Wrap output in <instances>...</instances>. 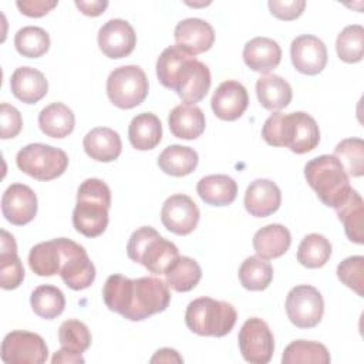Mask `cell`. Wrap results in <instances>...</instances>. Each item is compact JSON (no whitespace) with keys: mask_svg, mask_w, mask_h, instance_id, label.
<instances>
[{"mask_svg":"<svg viewBox=\"0 0 364 364\" xmlns=\"http://www.w3.org/2000/svg\"><path fill=\"white\" fill-rule=\"evenodd\" d=\"M199 209L193 199L183 193L171 195L162 205V225L172 233L185 236L195 230L199 222Z\"/></svg>","mask_w":364,"mask_h":364,"instance_id":"cell-14","label":"cell"},{"mask_svg":"<svg viewBox=\"0 0 364 364\" xmlns=\"http://www.w3.org/2000/svg\"><path fill=\"white\" fill-rule=\"evenodd\" d=\"M0 124H1V139H10L17 136L23 128V118L20 111L7 102H1Z\"/></svg>","mask_w":364,"mask_h":364,"instance_id":"cell-44","label":"cell"},{"mask_svg":"<svg viewBox=\"0 0 364 364\" xmlns=\"http://www.w3.org/2000/svg\"><path fill=\"white\" fill-rule=\"evenodd\" d=\"M131 145L138 151L154 149L162 139V124L152 112H142L132 118L128 127Z\"/></svg>","mask_w":364,"mask_h":364,"instance_id":"cell-28","label":"cell"},{"mask_svg":"<svg viewBox=\"0 0 364 364\" xmlns=\"http://www.w3.org/2000/svg\"><path fill=\"white\" fill-rule=\"evenodd\" d=\"M14 47L18 54L27 58H38L50 48L48 33L36 26H26L14 36Z\"/></svg>","mask_w":364,"mask_h":364,"instance_id":"cell-39","label":"cell"},{"mask_svg":"<svg viewBox=\"0 0 364 364\" xmlns=\"http://www.w3.org/2000/svg\"><path fill=\"white\" fill-rule=\"evenodd\" d=\"M336 50L344 63H358L364 54V28L360 24L344 27L336 41Z\"/></svg>","mask_w":364,"mask_h":364,"instance_id":"cell-41","label":"cell"},{"mask_svg":"<svg viewBox=\"0 0 364 364\" xmlns=\"http://www.w3.org/2000/svg\"><path fill=\"white\" fill-rule=\"evenodd\" d=\"M291 245L289 229L279 223L266 225L253 236V247L260 259L269 260L283 256Z\"/></svg>","mask_w":364,"mask_h":364,"instance_id":"cell-25","label":"cell"},{"mask_svg":"<svg viewBox=\"0 0 364 364\" xmlns=\"http://www.w3.org/2000/svg\"><path fill=\"white\" fill-rule=\"evenodd\" d=\"M239 280L246 290L262 291L273 280V267L259 256H249L239 267Z\"/></svg>","mask_w":364,"mask_h":364,"instance_id":"cell-36","label":"cell"},{"mask_svg":"<svg viewBox=\"0 0 364 364\" xmlns=\"http://www.w3.org/2000/svg\"><path fill=\"white\" fill-rule=\"evenodd\" d=\"M82 146L85 154L98 162H112L122 151L119 134L108 127H97L87 132Z\"/></svg>","mask_w":364,"mask_h":364,"instance_id":"cell-22","label":"cell"},{"mask_svg":"<svg viewBox=\"0 0 364 364\" xmlns=\"http://www.w3.org/2000/svg\"><path fill=\"white\" fill-rule=\"evenodd\" d=\"M169 129L173 136L181 139H196L206 127L203 111L196 105H176L168 115Z\"/></svg>","mask_w":364,"mask_h":364,"instance_id":"cell-24","label":"cell"},{"mask_svg":"<svg viewBox=\"0 0 364 364\" xmlns=\"http://www.w3.org/2000/svg\"><path fill=\"white\" fill-rule=\"evenodd\" d=\"M286 313L289 320L299 328L316 327L324 313L321 293L310 284L293 287L286 297Z\"/></svg>","mask_w":364,"mask_h":364,"instance_id":"cell-11","label":"cell"},{"mask_svg":"<svg viewBox=\"0 0 364 364\" xmlns=\"http://www.w3.org/2000/svg\"><path fill=\"white\" fill-rule=\"evenodd\" d=\"M58 341L61 347L82 354L91 346V333L85 323L70 318L61 323L58 328Z\"/></svg>","mask_w":364,"mask_h":364,"instance_id":"cell-42","label":"cell"},{"mask_svg":"<svg viewBox=\"0 0 364 364\" xmlns=\"http://www.w3.org/2000/svg\"><path fill=\"white\" fill-rule=\"evenodd\" d=\"M105 306L127 320L141 321L166 310L171 301L169 286L158 277L128 279L111 274L102 287Z\"/></svg>","mask_w":364,"mask_h":364,"instance_id":"cell-1","label":"cell"},{"mask_svg":"<svg viewBox=\"0 0 364 364\" xmlns=\"http://www.w3.org/2000/svg\"><path fill=\"white\" fill-rule=\"evenodd\" d=\"M58 1H46V0H18L16 6L20 13L28 17H43L54 7H57Z\"/></svg>","mask_w":364,"mask_h":364,"instance_id":"cell-46","label":"cell"},{"mask_svg":"<svg viewBox=\"0 0 364 364\" xmlns=\"http://www.w3.org/2000/svg\"><path fill=\"white\" fill-rule=\"evenodd\" d=\"M242 357L252 364H266L274 351V337L267 323L259 317L247 318L237 336Z\"/></svg>","mask_w":364,"mask_h":364,"instance_id":"cell-12","label":"cell"},{"mask_svg":"<svg viewBox=\"0 0 364 364\" xmlns=\"http://www.w3.org/2000/svg\"><path fill=\"white\" fill-rule=\"evenodd\" d=\"M262 136L272 146H286L294 154L313 151L320 142L316 119L307 112H274L263 124Z\"/></svg>","mask_w":364,"mask_h":364,"instance_id":"cell-3","label":"cell"},{"mask_svg":"<svg viewBox=\"0 0 364 364\" xmlns=\"http://www.w3.org/2000/svg\"><path fill=\"white\" fill-rule=\"evenodd\" d=\"M330 353L327 347L317 341L296 340L290 343L282 355L283 364H299V363H314V364H328Z\"/></svg>","mask_w":364,"mask_h":364,"instance_id":"cell-38","label":"cell"},{"mask_svg":"<svg viewBox=\"0 0 364 364\" xmlns=\"http://www.w3.org/2000/svg\"><path fill=\"white\" fill-rule=\"evenodd\" d=\"M75 6L80 9V11L85 16L90 17H97L105 11L108 7V1H101V0H91V1H82L77 0Z\"/></svg>","mask_w":364,"mask_h":364,"instance_id":"cell-47","label":"cell"},{"mask_svg":"<svg viewBox=\"0 0 364 364\" xmlns=\"http://www.w3.org/2000/svg\"><path fill=\"white\" fill-rule=\"evenodd\" d=\"M16 164L37 181H51L65 172L68 156L63 149L47 144H28L17 152Z\"/></svg>","mask_w":364,"mask_h":364,"instance_id":"cell-8","label":"cell"},{"mask_svg":"<svg viewBox=\"0 0 364 364\" xmlns=\"http://www.w3.org/2000/svg\"><path fill=\"white\" fill-rule=\"evenodd\" d=\"M38 125L43 134L50 138L68 136L75 125V117L71 108L63 102H53L38 114Z\"/></svg>","mask_w":364,"mask_h":364,"instance_id":"cell-30","label":"cell"},{"mask_svg":"<svg viewBox=\"0 0 364 364\" xmlns=\"http://www.w3.org/2000/svg\"><path fill=\"white\" fill-rule=\"evenodd\" d=\"M84 357L78 353H74L65 347H61L58 351H55V354L53 355L51 358V363L53 364H57V363H68V364H78V363H84Z\"/></svg>","mask_w":364,"mask_h":364,"instance_id":"cell-48","label":"cell"},{"mask_svg":"<svg viewBox=\"0 0 364 364\" xmlns=\"http://www.w3.org/2000/svg\"><path fill=\"white\" fill-rule=\"evenodd\" d=\"M1 212L11 225H27L37 215L34 191L24 183H11L1 196Z\"/></svg>","mask_w":364,"mask_h":364,"instance_id":"cell-17","label":"cell"},{"mask_svg":"<svg viewBox=\"0 0 364 364\" xmlns=\"http://www.w3.org/2000/svg\"><path fill=\"white\" fill-rule=\"evenodd\" d=\"M213 114L223 121H235L240 118L247 105L249 95L243 84L235 80L223 81L213 92L210 100Z\"/></svg>","mask_w":364,"mask_h":364,"instance_id":"cell-18","label":"cell"},{"mask_svg":"<svg viewBox=\"0 0 364 364\" xmlns=\"http://www.w3.org/2000/svg\"><path fill=\"white\" fill-rule=\"evenodd\" d=\"M236 320L237 313L230 303L212 297L192 300L185 311L186 327L198 336L223 337L232 331Z\"/></svg>","mask_w":364,"mask_h":364,"instance_id":"cell-6","label":"cell"},{"mask_svg":"<svg viewBox=\"0 0 364 364\" xmlns=\"http://www.w3.org/2000/svg\"><path fill=\"white\" fill-rule=\"evenodd\" d=\"M28 266L37 276H54L60 273L61 247L58 239L37 243L30 249Z\"/></svg>","mask_w":364,"mask_h":364,"instance_id":"cell-33","label":"cell"},{"mask_svg":"<svg viewBox=\"0 0 364 364\" xmlns=\"http://www.w3.org/2000/svg\"><path fill=\"white\" fill-rule=\"evenodd\" d=\"M243 61L250 70L267 74L280 64L282 48L273 38L255 37L245 44Z\"/></svg>","mask_w":364,"mask_h":364,"instance_id":"cell-21","label":"cell"},{"mask_svg":"<svg viewBox=\"0 0 364 364\" xmlns=\"http://www.w3.org/2000/svg\"><path fill=\"white\" fill-rule=\"evenodd\" d=\"M256 94L260 105L269 111L286 108L293 98L290 84L276 74L262 75L256 81Z\"/></svg>","mask_w":364,"mask_h":364,"instance_id":"cell-27","label":"cell"},{"mask_svg":"<svg viewBox=\"0 0 364 364\" xmlns=\"http://www.w3.org/2000/svg\"><path fill=\"white\" fill-rule=\"evenodd\" d=\"M290 57L299 73L316 75L321 73L327 64V47L318 37L301 34L291 41Z\"/></svg>","mask_w":364,"mask_h":364,"instance_id":"cell-16","label":"cell"},{"mask_svg":"<svg viewBox=\"0 0 364 364\" xmlns=\"http://www.w3.org/2000/svg\"><path fill=\"white\" fill-rule=\"evenodd\" d=\"M48 358V348L41 336L14 330L1 343V360L6 364H43Z\"/></svg>","mask_w":364,"mask_h":364,"instance_id":"cell-13","label":"cell"},{"mask_svg":"<svg viewBox=\"0 0 364 364\" xmlns=\"http://www.w3.org/2000/svg\"><path fill=\"white\" fill-rule=\"evenodd\" d=\"M151 363H183V358L173 348H161L152 355Z\"/></svg>","mask_w":364,"mask_h":364,"instance_id":"cell-49","label":"cell"},{"mask_svg":"<svg viewBox=\"0 0 364 364\" xmlns=\"http://www.w3.org/2000/svg\"><path fill=\"white\" fill-rule=\"evenodd\" d=\"M24 280V267L17 256V245L7 230L1 229L0 247V286L4 290L17 289Z\"/></svg>","mask_w":364,"mask_h":364,"instance_id":"cell-26","label":"cell"},{"mask_svg":"<svg viewBox=\"0 0 364 364\" xmlns=\"http://www.w3.org/2000/svg\"><path fill=\"white\" fill-rule=\"evenodd\" d=\"M111 206V189L98 178L85 179L77 192V203L73 210V225L85 237L102 235L108 226Z\"/></svg>","mask_w":364,"mask_h":364,"instance_id":"cell-4","label":"cell"},{"mask_svg":"<svg viewBox=\"0 0 364 364\" xmlns=\"http://www.w3.org/2000/svg\"><path fill=\"white\" fill-rule=\"evenodd\" d=\"M128 257L154 274H165L179 256L178 247L164 239L152 226L136 229L127 245Z\"/></svg>","mask_w":364,"mask_h":364,"instance_id":"cell-7","label":"cell"},{"mask_svg":"<svg viewBox=\"0 0 364 364\" xmlns=\"http://www.w3.org/2000/svg\"><path fill=\"white\" fill-rule=\"evenodd\" d=\"M176 46L195 57L208 51L215 41L213 27L202 18H185L179 21L173 31Z\"/></svg>","mask_w":364,"mask_h":364,"instance_id":"cell-19","label":"cell"},{"mask_svg":"<svg viewBox=\"0 0 364 364\" xmlns=\"http://www.w3.org/2000/svg\"><path fill=\"white\" fill-rule=\"evenodd\" d=\"M196 192L208 205L226 206L236 199L237 183L228 175H208L198 182Z\"/></svg>","mask_w":364,"mask_h":364,"instance_id":"cell-29","label":"cell"},{"mask_svg":"<svg viewBox=\"0 0 364 364\" xmlns=\"http://www.w3.org/2000/svg\"><path fill=\"white\" fill-rule=\"evenodd\" d=\"M148 88V78L139 65L118 67L107 78V95L121 109H131L144 102Z\"/></svg>","mask_w":364,"mask_h":364,"instance_id":"cell-9","label":"cell"},{"mask_svg":"<svg viewBox=\"0 0 364 364\" xmlns=\"http://www.w3.org/2000/svg\"><path fill=\"white\" fill-rule=\"evenodd\" d=\"M13 95L26 102L36 104L43 100L48 91V82L41 71L33 67H18L10 78Z\"/></svg>","mask_w":364,"mask_h":364,"instance_id":"cell-23","label":"cell"},{"mask_svg":"<svg viewBox=\"0 0 364 364\" xmlns=\"http://www.w3.org/2000/svg\"><path fill=\"white\" fill-rule=\"evenodd\" d=\"M334 156L340 161L348 176L360 178L364 173V142L361 138H346L334 148Z\"/></svg>","mask_w":364,"mask_h":364,"instance_id":"cell-40","label":"cell"},{"mask_svg":"<svg viewBox=\"0 0 364 364\" xmlns=\"http://www.w3.org/2000/svg\"><path fill=\"white\" fill-rule=\"evenodd\" d=\"M267 6H269L270 13L276 18L290 21V20H296L297 17H300L303 14L306 1L304 0H284V1L270 0L267 3Z\"/></svg>","mask_w":364,"mask_h":364,"instance_id":"cell-45","label":"cell"},{"mask_svg":"<svg viewBox=\"0 0 364 364\" xmlns=\"http://www.w3.org/2000/svg\"><path fill=\"white\" fill-rule=\"evenodd\" d=\"M30 304L38 317L53 320L64 311L65 297L58 287L51 284H41L33 290L30 296Z\"/></svg>","mask_w":364,"mask_h":364,"instance_id":"cell-35","label":"cell"},{"mask_svg":"<svg viewBox=\"0 0 364 364\" xmlns=\"http://www.w3.org/2000/svg\"><path fill=\"white\" fill-rule=\"evenodd\" d=\"M331 256V243L323 235L310 233L303 237L297 249V262L309 269L323 267Z\"/></svg>","mask_w":364,"mask_h":364,"instance_id":"cell-37","label":"cell"},{"mask_svg":"<svg viewBox=\"0 0 364 364\" xmlns=\"http://www.w3.org/2000/svg\"><path fill=\"white\" fill-rule=\"evenodd\" d=\"M304 176L317 198L328 208L340 206L353 191L347 172L334 155L310 159L304 166Z\"/></svg>","mask_w":364,"mask_h":364,"instance_id":"cell-5","label":"cell"},{"mask_svg":"<svg viewBox=\"0 0 364 364\" xmlns=\"http://www.w3.org/2000/svg\"><path fill=\"white\" fill-rule=\"evenodd\" d=\"M98 47L112 60L129 55L136 46V34L132 26L122 18L108 20L98 30Z\"/></svg>","mask_w":364,"mask_h":364,"instance_id":"cell-15","label":"cell"},{"mask_svg":"<svg viewBox=\"0 0 364 364\" xmlns=\"http://www.w3.org/2000/svg\"><path fill=\"white\" fill-rule=\"evenodd\" d=\"M337 212L338 219L344 225V232L347 237L357 243L363 245L364 243V202L360 193L353 189L346 200L334 209Z\"/></svg>","mask_w":364,"mask_h":364,"instance_id":"cell-31","label":"cell"},{"mask_svg":"<svg viewBox=\"0 0 364 364\" xmlns=\"http://www.w3.org/2000/svg\"><path fill=\"white\" fill-rule=\"evenodd\" d=\"M282 203V192L270 179L253 181L245 192V208L255 218H266L274 213Z\"/></svg>","mask_w":364,"mask_h":364,"instance_id":"cell-20","label":"cell"},{"mask_svg":"<svg viewBox=\"0 0 364 364\" xmlns=\"http://www.w3.org/2000/svg\"><path fill=\"white\" fill-rule=\"evenodd\" d=\"M159 82L173 90L189 105L202 101L210 88V71L206 64L185 53L176 44L166 47L156 60Z\"/></svg>","mask_w":364,"mask_h":364,"instance_id":"cell-2","label":"cell"},{"mask_svg":"<svg viewBox=\"0 0 364 364\" xmlns=\"http://www.w3.org/2000/svg\"><path fill=\"white\" fill-rule=\"evenodd\" d=\"M202 269L198 262L188 256H178L165 272L166 284L175 291H191L200 280Z\"/></svg>","mask_w":364,"mask_h":364,"instance_id":"cell-34","label":"cell"},{"mask_svg":"<svg viewBox=\"0 0 364 364\" xmlns=\"http://www.w3.org/2000/svg\"><path fill=\"white\" fill-rule=\"evenodd\" d=\"M337 277L360 297L364 296V257L350 256L337 266Z\"/></svg>","mask_w":364,"mask_h":364,"instance_id":"cell-43","label":"cell"},{"mask_svg":"<svg viewBox=\"0 0 364 364\" xmlns=\"http://www.w3.org/2000/svg\"><path fill=\"white\" fill-rule=\"evenodd\" d=\"M199 156L191 146L169 145L158 156V166L166 175L185 176L195 171L198 166Z\"/></svg>","mask_w":364,"mask_h":364,"instance_id":"cell-32","label":"cell"},{"mask_svg":"<svg viewBox=\"0 0 364 364\" xmlns=\"http://www.w3.org/2000/svg\"><path fill=\"white\" fill-rule=\"evenodd\" d=\"M61 247L60 276L71 290H84L95 280V266L87 250L67 237H58Z\"/></svg>","mask_w":364,"mask_h":364,"instance_id":"cell-10","label":"cell"}]
</instances>
